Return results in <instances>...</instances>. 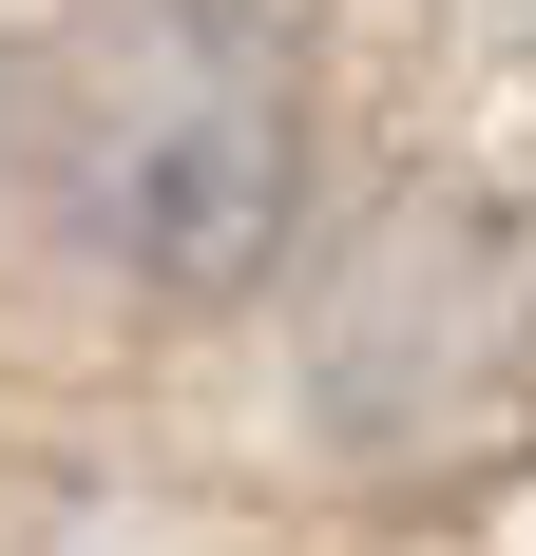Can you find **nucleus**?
Segmentation results:
<instances>
[{
	"label": "nucleus",
	"mask_w": 536,
	"mask_h": 556,
	"mask_svg": "<svg viewBox=\"0 0 536 556\" xmlns=\"http://www.w3.org/2000/svg\"><path fill=\"white\" fill-rule=\"evenodd\" d=\"M288 173H307V77L250 0H135L58 77V212L97 230V269L230 307L288 250Z\"/></svg>",
	"instance_id": "nucleus-1"
}]
</instances>
